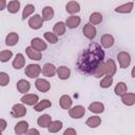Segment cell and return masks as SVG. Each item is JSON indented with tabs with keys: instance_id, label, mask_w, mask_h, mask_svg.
<instances>
[{
	"instance_id": "6da1fadb",
	"label": "cell",
	"mask_w": 135,
	"mask_h": 135,
	"mask_svg": "<svg viewBox=\"0 0 135 135\" xmlns=\"http://www.w3.org/2000/svg\"><path fill=\"white\" fill-rule=\"evenodd\" d=\"M104 52L98 43H91L79 55L77 60V69L85 75H93L96 68L103 62Z\"/></svg>"
},
{
	"instance_id": "7a4b0ae2",
	"label": "cell",
	"mask_w": 135,
	"mask_h": 135,
	"mask_svg": "<svg viewBox=\"0 0 135 135\" xmlns=\"http://www.w3.org/2000/svg\"><path fill=\"white\" fill-rule=\"evenodd\" d=\"M42 73V68L39 65V64H28L25 66V70H24V74L28 77V78H38L39 75Z\"/></svg>"
},
{
	"instance_id": "3957f363",
	"label": "cell",
	"mask_w": 135,
	"mask_h": 135,
	"mask_svg": "<svg viewBox=\"0 0 135 135\" xmlns=\"http://www.w3.org/2000/svg\"><path fill=\"white\" fill-rule=\"evenodd\" d=\"M117 60L120 69H127L131 64V56L128 52H119L117 54Z\"/></svg>"
},
{
	"instance_id": "277c9868",
	"label": "cell",
	"mask_w": 135,
	"mask_h": 135,
	"mask_svg": "<svg viewBox=\"0 0 135 135\" xmlns=\"http://www.w3.org/2000/svg\"><path fill=\"white\" fill-rule=\"evenodd\" d=\"M84 114H85V109L83 105L78 104V105L71 107L69 109V115L73 119H80L84 116Z\"/></svg>"
},
{
	"instance_id": "5b68a950",
	"label": "cell",
	"mask_w": 135,
	"mask_h": 135,
	"mask_svg": "<svg viewBox=\"0 0 135 135\" xmlns=\"http://www.w3.org/2000/svg\"><path fill=\"white\" fill-rule=\"evenodd\" d=\"M26 108L24 103H16L12 107V116L15 118H21L26 115Z\"/></svg>"
},
{
	"instance_id": "8992f818",
	"label": "cell",
	"mask_w": 135,
	"mask_h": 135,
	"mask_svg": "<svg viewBox=\"0 0 135 135\" xmlns=\"http://www.w3.org/2000/svg\"><path fill=\"white\" fill-rule=\"evenodd\" d=\"M43 22H44V19L42 18V16L36 14V15L30 17V19H28V26L32 30H39V28L42 27Z\"/></svg>"
},
{
	"instance_id": "52a82bcc",
	"label": "cell",
	"mask_w": 135,
	"mask_h": 135,
	"mask_svg": "<svg viewBox=\"0 0 135 135\" xmlns=\"http://www.w3.org/2000/svg\"><path fill=\"white\" fill-rule=\"evenodd\" d=\"M35 88L41 93H46L51 90V83L44 78H36Z\"/></svg>"
},
{
	"instance_id": "ba28073f",
	"label": "cell",
	"mask_w": 135,
	"mask_h": 135,
	"mask_svg": "<svg viewBox=\"0 0 135 135\" xmlns=\"http://www.w3.org/2000/svg\"><path fill=\"white\" fill-rule=\"evenodd\" d=\"M82 33H83V35L88 38V39H90V40H92V39H94L95 37H96V35H97V30H96V27L94 26V24H92V23H86V24H84V26H83V28H82Z\"/></svg>"
},
{
	"instance_id": "9c48e42d",
	"label": "cell",
	"mask_w": 135,
	"mask_h": 135,
	"mask_svg": "<svg viewBox=\"0 0 135 135\" xmlns=\"http://www.w3.org/2000/svg\"><path fill=\"white\" fill-rule=\"evenodd\" d=\"M20 101L22 103H24L25 105H35L38 101H39V97L36 94H24L21 98Z\"/></svg>"
},
{
	"instance_id": "30bf717a",
	"label": "cell",
	"mask_w": 135,
	"mask_h": 135,
	"mask_svg": "<svg viewBox=\"0 0 135 135\" xmlns=\"http://www.w3.org/2000/svg\"><path fill=\"white\" fill-rule=\"evenodd\" d=\"M104 71H105V75H109V76L115 75V73L117 72V65L114 59L110 58L107 61H104Z\"/></svg>"
},
{
	"instance_id": "8fae6325",
	"label": "cell",
	"mask_w": 135,
	"mask_h": 135,
	"mask_svg": "<svg viewBox=\"0 0 135 135\" xmlns=\"http://www.w3.org/2000/svg\"><path fill=\"white\" fill-rule=\"evenodd\" d=\"M25 54L27 55V57H28L30 59L36 60V61H39V60H41V58H42V52L37 51V50L34 49L32 45H30V46H27V47L25 49Z\"/></svg>"
},
{
	"instance_id": "7c38bea8",
	"label": "cell",
	"mask_w": 135,
	"mask_h": 135,
	"mask_svg": "<svg viewBox=\"0 0 135 135\" xmlns=\"http://www.w3.org/2000/svg\"><path fill=\"white\" fill-rule=\"evenodd\" d=\"M115 39L111 34H103L100 38V44L103 49H110L114 45Z\"/></svg>"
},
{
	"instance_id": "4fadbf2b",
	"label": "cell",
	"mask_w": 135,
	"mask_h": 135,
	"mask_svg": "<svg viewBox=\"0 0 135 135\" xmlns=\"http://www.w3.org/2000/svg\"><path fill=\"white\" fill-rule=\"evenodd\" d=\"M57 74V68L53 63H45L42 66V75L45 77H53Z\"/></svg>"
},
{
	"instance_id": "5bb4252c",
	"label": "cell",
	"mask_w": 135,
	"mask_h": 135,
	"mask_svg": "<svg viewBox=\"0 0 135 135\" xmlns=\"http://www.w3.org/2000/svg\"><path fill=\"white\" fill-rule=\"evenodd\" d=\"M81 23V19L79 16L77 15H71L70 17H68V19L65 20V24H66V27L69 28H76L80 25Z\"/></svg>"
},
{
	"instance_id": "9a60e30c",
	"label": "cell",
	"mask_w": 135,
	"mask_h": 135,
	"mask_svg": "<svg viewBox=\"0 0 135 135\" xmlns=\"http://www.w3.org/2000/svg\"><path fill=\"white\" fill-rule=\"evenodd\" d=\"M31 45H32L34 49H36L37 51H40V52H43V51H45V50L47 49V44H46L41 38H39V37L33 38V39L31 40Z\"/></svg>"
},
{
	"instance_id": "2e32d148",
	"label": "cell",
	"mask_w": 135,
	"mask_h": 135,
	"mask_svg": "<svg viewBox=\"0 0 135 135\" xmlns=\"http://www.w3.org/2000/svg\"><path fill=\"white\" fill-rule=\"evenodd\" d=\"M134 8V2H127L119 6H117L114 11L118 14H130Z\"/></svg>"
},
{
	"instance_id": "e0dca14e",
	"label": "cell",
	"mask_w": 135,
	"mask_h": 135,
	"mask_svg": "<svg viewBox=\"0 0 135 135\" xmlns=\"http://www.w3.org/2000/svg\"><path fill=\"white\" fill-rule=\"evenodd\" d=\"M12 64H13V68L16 69V70H20V69L24 68V65H25V58H24L23 54H21V53L16 54Z\"/></svg>"
},
{
	"instance_id": "ac0fdd59",
	"label": "cell",
	"mask_w": 135,
	"mask_h": 135,
	"mask_svg": "<svg viewBox=\"0 0 135 135\" xmlns=\"http://www.w3.org/2000/svg\"><path fill=\"white\" fill-rule=\"evenodd\" d=\"M28 122L25 121V120H20L18 121L16 124H15V128H14V131L16 134L20 135V134H26L27 130H28Z\"/></svg>"
},
{
	"instance_id": "d6986e66",
	"label": "cell",
	"mask_w": 135,
	"mask_h": 135,
	"mask_svg": "<svg viewBox=\"0 0 135 135\" xmlns=\"http://www.w3.org/2000/svg\"><path fill=\"white\" fill-rule=\"evenodd\" d=\"M65 11L70 15H76L80 12V4L77 1H69L65 5Z\"/></svg>"
},
{
	"instance_id": "ffe728a7",
	"label": "cell",
	"mask_w": 135,
	"mask_h": 135,
	"mask_svg": "<svg viewBox=\"0 0 135 135\" xmlns=\"http://www.w3.org/2000/svg\"><path fill=\"white\" fill-rule=\"evenodd\" d=\"M16 88H17V90H18L19 93L26 94V93H28V91L31 89V83L27 80H25V79H20L16 83Z\"/></svg>"
},
{
	"instance_id": "44dd1931",
	"label": "cell",
	"mask_w": 135,
	"mask_h": 135,
	"mask_svg": "<svg viewBox=\"0 0 135 135\" xmlns=\"http://www.w3.org/2000/svg\"><path fill=\"white\" fill-rule=\"evenodd\" d=\"M89 111L92 112V113H95V114H101L103 113L104 111V104L102 102H99V101H94L92 103H90L89 105Z\"/></svg>"
},
{
	"instance_id": "7402d4cb",
	"label": "cell",
	"mask_w": 135,
	"mask_h": 135,
	"mask_svg": "<svg viewBox=\"0 0 135 135\" xmlns=\"http://www.w3.org/2000/svg\"><path fill=\"white\" fill-rule=\"evenodd\" d=\"M121 98V102L124 105L131 107L133 104H135V93H124L122 96H120Z\"/></svg>"
},
{
	"instance_id": "603a6c76",
	"label": "cell",
	"mask_w": 135,
	"mask_h": 135,
	"mask_svg": "<svg viewBox=\"0 0 135 135\" xmlns=\"http://www.w3.org/2000/svg\"><path fill=\"white\" fill-rule=\"evenodd\" d=\"M18 41H19V35L16 32L8 33L6 38H5V44L7 46H14L18 43Z\"/></svg>"
},
{
	"instance_id": "cb8c5ba5",
	"label": "cell",
	"mask_w": 135,
	"mask_h": 135,
	"mask_svg": "<svg viewBox=\"0 0 135 135\" xmlns=\"http://www.w3.org/2000/svg\"><path fill=\"white\" fill-rule=\"evenodd\" d=\"M57 76L61 80H66L71 76V70L68 66L61 65V66L57 68Z\"/></svg>"
},
{
	"instance_id": "d4e9b609",
	"label": "cell",
	"mask_w": 135,
	"mask_h": 135,
	"mask_svg": "<svg viewBox=\"0 0 135 135\" xmlns=\"http://www.w3.org/2000/svg\"><path fill=\"white\" fill-rule=\"evenodd\" d=\"M73 104V100L69 95H62L59 99V105L63 110H69Z\"/></svg>"
},
{
	"instance_id": "484cf974",
	"label": "cell",
	"mask_w": 135,
	"mask_h": 135,
	"mask_svg": "<svg viewBox=\"0 0 135 135\" xmlns=\"http://www.w3.org/2000/svg\"><path fill=\"white\" fill-rule=\"evenodd\" d=\"M51 107H52V102L49 99H42L34 105V110L36 112H42V111H44V110H46Z\"/></svg>"
},
{
	"instance_id": "4316f807",
	"label": "cell",
	"mask_w": 135,
	"mask_h": 135,
	"mask_svg": "<svg viewBox=\"0 0 135 135\" xmlns=\"http://www.w3.org/2000/svg\"><path fill=\"white\" fill-rule=\"evenodd\" d=\"M65 30H66V24L63 21H58L55 23L54 27H53V32L57 35V36H63L65 34Z\"/></svg>"
},
{
	"instance_id": "83f0119b",
	"label": "cell",
	"mask_w": 135,
	"mask_h": 135,
	"mask_svg": "<svg viewBox=\"0 0 135 135\" xmlns=\"http://www.w3.org/2000/svg\"><path fill=\"white\" fill-rule=\"evenodd\" d=\"M51 122H52V117L49 114H43L39 116L37 119V124L41 128H47Z\"/></svg>"
},
{
	"instance_id": "f1b7e54d",
	"label": "cell",
	"mask_w": 135,
	"mask_h": 135,
	"mask_svg": "<svg viewBox=\"0 0 135 135\" xmlns=\"http://www.w3.org/2000/svg\"><path fill=\"white\" fill-rule=\"evenodd\" d=\"M100 123H101V118H100L99 116H97V115L90 116V117L86 119V121H85V124H86L88 127L92 128V129H95V128L99 127Z\"/></svg>"
},
{
	"instance_id": "f546056e",
	"label": "cell",
	"mask_w": 135,
	"mask_h": 135,
	"mask_svg": "<svg viewBox=\"0 0 135 135\" xmlns=\"http://www.w3.org/2000/svg\"><path fill=\"white\" fill-rule=\"evenodd\" d=\"M62 127H63L62 121H60V120H52V122L47 127V131L50 133H58L62 129Z\"/></svg>"
},
{
	"instance_id": "4dcf8cb0",
	"label": "cell",
	"mask_w": 135,
	"mask_h": 135,
	"mask_svg": "<svg viewBox=\"0 0 135 135\" xmlns=\"http://www.w3.org/2000/svg\"><path fill=\"white\" fill-rule=\"evenodd\" d=\"M20 6H21V3H20L19 0H12V1H9V2L7 3V7H6V8H7L8 13H11V14H16V13L19 12Z\"/></svg>"
},
{
	"instance_id": "1f68e13d",
	"label": "cell",
	"mask_w": 135,
	"mask_h": 135,
	"mask_svg": "<svg viewBox=\"0 0 135 135\" xmlns=\"http://www.w3.org/2000/svg\"><path fill=\"white\" fill-rule=\"evenodd\" d=\"M102 20H103V16H102V14L99 13V12H94V13H92V14L90 15V17H89L90 23H92V24H94V25H97V24L101 23Z\"/></svg>"
},
{
	"instance_id": "d6a6232c",
	"label": "cell",
	"mask_w": 135,
	"mask_h": 135,
	"mask_svg": "<svg viewBox=\"0 0 135 135\" xmlns=\"http://www.w3.org/2000/svg\"><path fill=\"white\" fill-rule=\"evenodd\" d=\"M128 92V86L127 84L123 82V81H119L115 88H114V93L117 95V96H122L124 93Z\"/></svg>"
},
{
	"instance_id": "836d02e7",
	"label": "cell",
	"mask_w": 135,
	"mask_h": 135,
	"mask_svg": "<svg viewBox=\"0 0 135 135\" xmlns=\"http://www.w3.org/2000/svg\"><path fill=\"white\" fill-rule=\"evenodd\" d=\"M54 8L52 6H44L42 8V18L44 19V21H49L51 19H53L54 17Z\"/></svg>"
},
{
	"instance_id": "e575fe53",
	"label": "cell",
	"mask_w": 135,
	"mask_h": 135,
	"mask_svg": "<svg viewBox=\"0 0 135 135\" xmlns=\"http://www.w3.org/2000/svg\"><path fill=\"white\" fill-rule=\"evenodd\" d=\"M112 84H113V76H109V75H104L101 78L100 83H99L100 88H102V89H108Z\"/></svg>"
},
{
	"instance_id": "d590c367",
	"label": "cell",
	"mask_w": 135,
	"mask_h": 135,
	"mask_svg": "<svg viewBox=\"0 0 135 135\" xmlns=\"http://www.w3.org/2000/svg\"><path fill=\"white\" fill-rule=\"evenodd\" d=\"M43 37H44V39H45L47 42H50L51 44H55V43L58 42V36H57L54 32H45V33L43 34Z\"/></svg>"
},
{
	"instance_id": "8d00e7d4",
	"label": "cell",
	"mask_w": 135,
	"mask_h": 135,
	"mask_svg": "<svg viewBox=\"0 0 135 135\" xmlns=\"http://www.w3.org/2000/svg\"><path fill=\"white\" fill-rule=\"evenodd\" d=\"M34 12H35V6L33 4H26L22 12V20H25L26 18H28Z\"/></svg>"
},
{
	"instance_id": "74e56055",
	"label": "cell",
	"mask_w": 135,
	"mask_h": 135,
	"mask_svg": "<svg viewBox=\"0 0 135 135\" xmlns=\"http://www.w3.org/2000/svg\"><path fill=\"white\" fill-rule=\"evenodd\" d=\"M13 57V52L9 50H2L0 53V61L1 62H7Z\"/></svg>"
},
{
	"instance_id": "f35d334b",
	"label": "cell",
	"mask_w": 135,
	"mask_h": 135,
	"mask_svg": "<svg viewBox=\"0 0 135 135\" xmlns=\"http://www.w3.org/2000/svg\"><path fill=\"white\" fill-rule=\"evenodd\" d=\"M93 75H94L96 78H101V77H103V76L105 75V71H104V61L101 62V63L96 68V70L94 71Z\"/></svg>"
},
{
	"instance_id": "ab89813d",
	"label": "cell",
	"mask_w": 135,
	"mask_h": 135,
	"mask_svg": "<svg viewBox=\"0 0 135 135\" xmlns=\"http://www.w3.org/2000/svg\"><path fill=\"white\" fill-rule=\"evenodd\" d=\"M9 82V76L7 73L5 72H0V85L1 86H5L7 85Z\"/></svg>"
},
{
	"instance_id": "60d3db41",
	"label": "cell",
	"mask_w": 135,
	"mask_h": 135,
	"mask_svg": "<svg viewBox=\"0 0 135 135\" xmlns=\"http://www.w3.org/2000/svg\"><path fill=\"white\" fill-rule=\"evenodd\" d=\"M76 134H77V132H76V130L73 129V128H68V129L64 130V132H63V135H76Z\"/></svg>"
},
{
	"instance_id": "b9f144b4",
	"label": "cell",
	"mask_w": 135,
	"mask_h": 135,
	"mask_svg": "<svg viewBox=\"0 0 135 135\" xmlns=\"http://www.w3.org/2000/svg\"><path fill=\"white\" fill-rule=\"evenodd\" d=\"M26 134H27V135H33V134H35V135H39L40 132H39L37 129H28L27 132H26Z\"/></svg>"
},
{
	"instance_id": "7bdbcfd3",
	"label": "cell",
	"mask_w": 135,
	"mask_h": 135,
	"mask_svg": "<svg viewBox=\"0 0 135 135\" xmlns=\"http://www.w3.org/2000/svg\"><path fill=\"white\" fill-rule=\"evenodd\" d=\"M0 123H1V132H3L4 130H5V128L7 127V122H6V120L5 119H3V118H1L0 119Z\"/></svg>"
},
{
	"instance_id": "ee69618b",
	"label": "cell",
	"mask_w": 135,
	"mask_h": 135,
	"mask_svg": "<svg viewBox=\"0 0 135 135\" xmlns=\"http://www.w3.org/2000/svg\"><path fill=\"white\" fill-rule=\"evenodd\" d=\"M7 7V4H6V1L5 0H0V11H3L4 8Z\"/></svg>"
},
{
	"instance_id": "f6af8a7d",
	"label": "cell",
	"mask_w": 135,
	"mask_h": 135,
	"mask_svg": "<svg viewBox=\"0 0 135 135\" xmlns=\"http://www.w3.org/2000/svg\"><path fill=\"white\" fill-rule=\"evenodd\" d=\"M131 76H132L133 78H135V65L132 68V71H131Z\"/></svg>"
},
{
	"instance_id": "bcb514c9",
	"label": "cell",
	"mask_w": 135,
	"mask_h": 135,
	"mask_svg": "<svg viewBox=\"0 0 135 135\" xmlns=\"http://www.w3.org/2000/svg\"><path fill=\"white\" fill-rule=\"evenodd\" d=\"M133 2H135V0H133Z\"/></svg>"
}]
</instances>
